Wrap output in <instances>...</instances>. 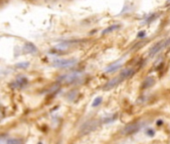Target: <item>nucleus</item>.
<instances>
[{
    "mask_svg": "<svg viewBox=\"0 0 170 144\" xmlns=\"http://www.w3.org/2000/svg\"><path fill=\"white\" fill-rule=\"evenodd\" d=\"M98 126H99V120H96V119L88 120L87 122H85L81 127H80L79 133L81 135H86L88 133L94 131Z\"/></svg>",
    "mask_w": 170,
    "mask_h": 144,
    "instance_id": "nucleus-1",
    "label": "nucleus"
},
{
    "mask_svg": "<svg viewBox=\"0 0 170 144\" xmlns=\"http://www.w3.org/2000/svg\"><path fill=\"white\" fill-rule=\"evenodd\" d=\"M77 63L75 58H67V59H55L52 62V65L57 68H70Z\"/></svg>",
    "mask_w": 170,
    "mask_h": 144,
    "instance_id": "nucleus-2",
    "label": "nucleus"
},
{
    "mask_svg": "<svg viewBox=\"0 0 170 144\" xmlns=\"http://www.w3.org/2000/svg\"><path fill=\"white\" fill-rule=\"evenodd\" d=\"M169 44H170V38L169 39H163V40H161V41H159L158 43H156L154 46L151 47L150 51H149V56L150 57H153L159 51L162 50L163 48L167 47Z\"/></svg>",
    "mask_w": 170,
    "mask_h": 144,
    "instance_id": "nucleus-3",
    "label": "nucleus"
},
{
    "mask_svg": "<svg viewBox=\"0 0 170 144\" xmlns=\"http://www.w3.org/2000/svg\"><path fill=\"white\" fill-rule=\"evenodd\" d=\"M80 79H82V73H80V72H71L69 74L63 75L62 77H60V80L65 83H75Z\"/></svg>",
    "mask_w": 170,
    "mask_h": 144,
    "instance_id": "nucleus-4",
    "label": "nucleus"
},
{
    "mask_svg": "<svg viewBox=\"0 0 170 144\" xmlns=\"http://www.w3.org/2000/svg\"><path fill=\"white\" fill-rule=\"evenodd\" d=\"M27 83H28V79L24 77V76H20V77L16 78L14 81H13V82L10 84V86L14 89H21L24 86H26Z\"/></svg>",
    "mask_w": 170,
    "mask_h": 144,
    "instance_id": "nucleus-5",
    "label": "nucleus"
},
{
    "mask_svg": "<svg viewBox=\"0 0 170 144\" xmlns=\"http://www.w3.org/2000/svg\"><path fill=\"white\" fill-rule=\"evenodd\" d=\"M121 78L119 77V76H117V77H114L112 79H110L108 82H107L104 86H103V90H105V91H108V90H111V89H113L115 88L117 85L121 82Z\"/></svg>",
    "mask_w": 170,
    "mask_h": 144,
    "instance_id": "nucleus-6",
    "label": "nucleus"
},
{
    "mask_svg": "<svg viewBox=\"0 0 170 144\" xmlns=\"http://www.w3.org/2000/svg\"><path fill=\"white\" fill-rule=\"evenodd\" d=\"M139 127H140L139 123H133V124H130V125H127L126 127H124L122 132L124 134H132L134 132L138 131V130H139Z\"/></svg>",
    "mask_w": 170,
    "mask_h": 144,
    "instance_id": "nucleus-7",
    "label": "nucleus"
},
{
    "mask_svg": "<svg viewBox=\"0 0 170 144\" xmlns=\"http://www.w3.org/2000/svg\"><path fill=\"white\" fill-rule=\"evenodd\" d=\"M134 69L132 68H126V69H124L122 70L121 72H120V74H119V77L121 78V80H125V79H128V78H130L131 76L134 74Z\"/></svg>",
    "mask_w": 170,
    "mask_h": 144,
    "instance_id": "nucleus-8",
    "label": "nucleus"
},
{
    "mask_svg": "<svg viewBox=\"0 0 170 144\" xmlns=\"http://www.w3.org/2000/svg\"><path fill=\"white\" fill-rule=\"evenodd\" d=\"M155 83V79L153 77H147L144 81H143V83L141 85V88L142 89H147V88H150L154 85Z\"/></svg>",
    "mask_w": 170,
    "mask_h": 144,
    "instance_id": "nucleus-9",
    "label": "nucleus"
},
{
    "mask_svg": "<svg viewBox=\"0 0 170 144\" xmlns=\"http://www.w3.org/2000/svg\"><path fill=\"white\" fill-rule=\"evenodd\" d=\"M23 51H24V53H35V52H37V48L34 44L28 42L24 45Z\"/></svg>",
    "mask_w": 170,
    "mask_h": 144,
    "instance_id": "nucleus-10",
    "label": "nucleus"
},
{
    "mask_svg": "<svg viewBox=\"0 0 170 144\" xmlns=\"http://www.w3.org/2000/svg\"><path fill=\"white\" fill-rule=\"evenodd\" d=\"M120 67H121V63L115 62V63H113V64H111V65H109L108 67H107V68L105 69V71L107 72V73H110V72H114L117 69H119Z\"/></svg>",
    "mask_w": 170,
    "mask_h": 144,
    "instance_id": "nucleus-11",
    "label": "nucleus"
},
{
    "mask_svg": "<svg viewBox=\"0 0 170 144\" xmlns=\"http://www.w3.org/2000/svg\"><path fill=\"white\" fill-rule=\"evenodd\" d=\"M119 25H117V24H114V25H111V26H109V27H107L106 29H104L103 31H102V34H107V33H110V32H113V31H115L116 29H118L119 28Z\"/></svg>",
    "mask_w": 170,
    "mask_h": 144,
    "instance_id": "nucleus-12",
    "label": "nucleus"
},
{
    "mask_svg": "<svg viewBox=\"0 0 170 144\" xmlns=\"http://www.w3.org/2000/svg\"><path fill=\"white\" fill-rule=\"evenodd\" d=\"M101 102H102V97H96L92 102V107L99 106L101 104Z\"/></svg>",
    "mask_w": 170,
    "mask_h": 144,
    "instance_id": "nucleus-13",
    "label": "nucleus"
},
{
    "mask_svg": "<svg viewBox=\"0 0 170 144\" xmlns=\"http://www.w3.org/2000/svg\"><path fill=\"white\" fill-rule=\"evenodd\" d=\"M6 144H22L20 139H16V138H12V139H9V140L7 141Z\"/></svg>",
    "mask_w": 170,
    "mask_h": 144,
    "instance_id": "nucleus-14",
    "label": "nucleus"
},
{
    "mask_svg": "<svg viewBox=\"0 0 170 144\" xmlns=\"http://www.w3.org/2000/svg\"><path fill=\"white\" fill-rule=\"evenodd\" d=\"M28 66H29L28 62H22V63H18V64H16L17 68H26V67H28Z\"/></svg>",
    "mask_w": 170,
    "mask_h": 144,
    "instance_id": "nucleus-15",
    "label": "nucleus"
},
{
    "mask_svg": "<svg viewBox=\"0 0 170 144\" xmlns=\"http://www.w3.org/2000/svg\"><path fill=\"white\" fill-rule=\"evenodd\" d=\"M116 117H117V115H114V116L108 117V118H105V119H104V122H105V123H108V122H112V121H114V120L116 119Z\"/></svg>",
    "mask_w": 170,
    "mask_h": 144,
    "instance_id": "nucleus-16",
    "label": "nucleus"
},
{
    "mask_svg": "<svg viewBox=\"0 0 170 144\" xmlns=\"http://www.w3.org/2000/svg\"><path fill=\"white\" fill-rule=\"evenodd\" d=\"M146 133L148 134L149 136H153V135H154V130H153V129H148V130L146 131Z\"/></svg>",
    "mask_w": 170,
    "mask_h": 144,
    "instance_id": "nucleus-17",
    "label": "nucleus"
},
{
    "mask_svg": "<svg viewBox=\"0 0 170 144\" xmlns=\"http://www.w3.org/2000/svg\"><path fill=\"white\" fill-rule=\"evenodd\" d=\"M144 36H145V32H144V31H140V32L139 33H138V35H137V37H144Z\"/></svg>",
    "mask_w": 170,
    "mask_h": 144,
    "instance_id": "nucleus-18",
    "label": "nucleus"
},
{
    "mask_svg": "<svg viewBox=\"0 0 170 144\" xmlns=\"http://www.w3.org/2000/svg\"><path fill=\"white\" fill-rule=\"evenodd\" d=\"M157 124H158V125H160V124H162V121H158V122H157Z\"/></svg>",
    "mask_w": 170,
    "mask_h": 144,
    "instance_id": "nucleus-19",
    "label": "nucleus"
},
{
    "mask_svg": "<svg viewBox=\"0 0 170 144\" xmlns=\"http://www.w3.org/2000/svg\"><path fill=\"white\" fill-rule=\"evenodd\" d=\"M38 144H43V143H42V142H39Z\"/></svg>",
    "mask_w": 170,
    "mask_h": 144,
    "instance_id": "nucleus-20",
    "label": "nucleus"
},
{
    "mask_svg": "<svg viewBox=\"0 0 170 144\" xmlns=\"http://www.w3.org/2000/svg\"><path fill=\"white\" fill-rule=\"evenodd\" d=\"M168 4H170V0H169V2H168Z\"/></svg>",
    "mask_w": 170,
    "mask_h": 144,
    "instance_id": "nucleus-21",
    "label": "nucleus"
}]
</instances>
